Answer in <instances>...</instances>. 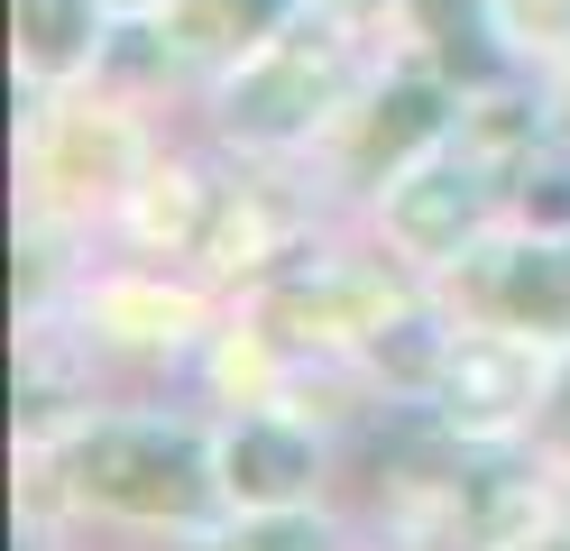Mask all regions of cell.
<instances>
[{"label": "cell", "mask_w": 570, "mask_h": 551, "mask_svg": "<svg viewBox=\"0 0 570 551\" xmlns=\"http://www.w3.org/2000/svg\"><path fill=\"white\" fill-rule=\"evenodd\" d=\"M350 92V56L332 28H276L267 47H248L222 83V129L248 147H285L304 138L323 110Z\"/></svg>", "instance_id": "2"}, {"label": "cell", "mask_w": 570, "mask_h": 551, "mask_svg": "<svg viewBox=\"0 0 570 551\" xmlns=\"http://www.w3.org/2000/svg\"><path fill=\"white\" fill-rule=\"evenodd\" d=\"M533 404H543V377H533L524 341H507V331H451V358L433 377V414L451 423V441H497Z\"/></svg>", "instance_id": "4"}, {"label": "cell", "mask_w": 570, "mask_h": 551, "mask_svg": "<svg viewBox=\"0 0 570 551\" xmlns=\"http://www.w3.org/2000/svg\"><path fill=\"white\" fill-rule=\"evenodd\" d=\"M479 313H497L507 331L533 341H570V230H533L515 248H479Z\"/></svg>", "instance_id": "6"}, {"label": "cell", "mask_w": 570, "mask_h": 551, "mask_svg": "<svg viewBox=\"0 0 570 551\" xmlns=\"http://www.w3.org/2000/svg\"><path fill=\"white\" fill-rule=\"evenodd\" d=\"M92 322H111V341H138V350L194 341V304L166 294V285H101L92 294Z\"/></svg>", "instance_id": "13"}, {"label": "cell", "mask_w": 570, "mask_h": 551, "mask_svg": "<svg viewBox=\"0 0 570 551\" xmlns=\"http://www.w3.org/2000/svg\"><path fill=\"white\" fill-rule=\"evenodd\" d=\"M313 10H323L332 28H368V19H386V10H396V0H313Z\"/></svg>", "instance_id": "17"}, {"label": "cell", "mask_w": 570, "mask_h": 551, "mask_svg": "<svg viewBox=\"0 0 570 551\" xmlns=\"http://www.w3.org/2000/svg\"><path fill=\"white\" fill-rule=\"evenodd\" d=\"M222 551H332V542H323V524H304V514L276 505V514H258V524H239Z\"/></svg>", "instance_id": "15"}, {"label": "cell", "mask_w": 570, "mask_h": 551, "mask_svg": "<svg viewBox=\"0 0 570 551\" xmlns=\"http://www.w3.org/2000/svg\"><path fill=\"white\" fill-rule=\"evenodd\" d=\"M101 10H129V19H148V10H166V0H101Z\"/></svg>", "instance_id": "18"}, {"label": "cell", "mask_w": 570, "mask_h": 551, "mask_svg": "<svg viewBox=\"0 0 570 551\" xmlns=\"http://www.w3.org/2000/svg\"><path fill=\"white\" fill-rule=\"evenodd\" d=\"M524 551H570V533H552V542H524Z\"/></svg>", "instance_id": "19"}, {"label": "cell", "mask_w": 570, "mask_h": 551, "mask_svg": "<svg viewBox=\"0 0 570 551\" xmlns=\"http://www.w3.org/2000/svg\"><path fill=\"white\" fill-rule=\"evenodd\" d=\"M120 211H129V239H138V248H175V257H185V248H203L222 194H212L203 175L166 166V175H138L129 194H120Z\"/></svg>", "instance_id": "10"}, {"label": "cell", "mask_w": 570, "mask_h": 551, "mask_svg": "<svg viewBox=\"0 0 570 551\" xmlns=\"http://www.w3.org/2000/svg\"><path fill=\"white\" fill-rule=\"evenodd\" d=\"M515 56H570V0H488Z\"/></svg>", "instance_id": "14"}, {"label": "cell", "mask_w": 570, "mask_h": 551, "mask_svg": "<svg viewBox=\"0 0 570 551\" xmlns=\"http://www.w3.org/2000/svg\"><path fill=\"white\" fill-rule=\"evenodd\" d=\"M38 184H56L65 203H111L138 184V129L111 101H65L38 120Z\"/></svg>", "instance_id": "5"}, {"label": "cell", "mask_w": 570, "mask_h": 551, "mask_svg": "<svg viewBox=\"0 0 570 551\" xmlns=\"http://www.w3.org/2000/svg\"><path fill=\"white\" fill-rule=\"evenodd\" d=\"M65 478L83 505L129 514V524H194V514H212V496H230L203 441L175 423H83L65 451Z\"/></svg>", "instance_id": "1"}, {"label": "cell", "mask_w": 570, "mask_h": 551, "mask_svg": "<svg viewBox=\"0 0 570 551\" xmlns=\"http://www.w3.org/2000/svg\"><path fill=\"white\" fill-rule=\"evenodd\" d=\"M533 423H543L552 451H570V358L552 367V386H543V404H533Z\"/></svg>", "instance_id": "16"}, {"label": "cell", "mask_w": 570, "mask_h": 551, "mask_svg": "<svg viewBox=\"0 0 570 551\" xmlns=\"http://www.w3.org/2000/svg\"><path fill=\"white\" fill-rule=\"evenodd\" d=\"M488 166L470 157L460 138H442V147H423L414 166H396L386 175V239H396L414 267H442V257H460V239L488 220Z\"/></svg>", "instance_id": "3"}, {"label": "cell", "mask_w": 570, "mask_h": 551, "mask_svg": "<svg viewBox=\"0 0 570 551\" xmlns=\"http://www.w3.org/2000/svg\"><path fill=\"white\" fill-rule=\"evenodd\" d=\"M203 257L212 267H239V276H258V267H276V257H295L285 248V203H267V194H222V211H212V230H203Z\"/></svg>", "instance_id": "12"}, {"label": "cell", "mask_w": 570, "mask_h": 551, "mask_svg": "<svg viewBox=\"0 0 570 551\" xmlns=\"http://www.w3.org/2000/svg\"><path fill=\"white\" fill-rule=\"evenodd\" d=\"M222 488H230L239 505H258V514L295 505V496L313 488V441H304L295 423H267V414H248V423L222 441Z\"/></svg>", "instance_id": "7"}, {"label": "cell", "mask_w": 570, "mask_h": 551, "mask_svg": "<svg viewBox=\"0 0 570 551\" xmlns=\"http://www.w3.org/2000/svg\"><path fill=\"white\" fill-rule=\"evenodd\" d=\"M295 19V0H175L166 10V37L185 56H248Z\"/></svg>", "instance_id": "11"}, {"label": "cell", "mask_w": 570, "mask_h": 551, "mask_svg": "<svg viewBox=\"0 0 570 551\" xmlns=\"http://www.w3.org/2000/svg\"><path fill=\"white\" fill-rule=\"evenodd\" d=\"M451 138V101L433 92V83H396V92H377L368 110H360V175H396V166H414L423 147H442Z\"/></svg>", "instance_id": "8"}, {"label": "cell", "mask_w": 570, "mask_h": 551, "mask_svg": "<svg viewBox=\"0 0 570 551\" xmlns=\"http://www.w3.org/2000/svg\"><path fill=\"white\" fill-rule=\"evenodd\" d=\"M10 28L28 83H65L101 56V0H10Z\"/></svg>", "instance_id": "9"}]
</instances>
